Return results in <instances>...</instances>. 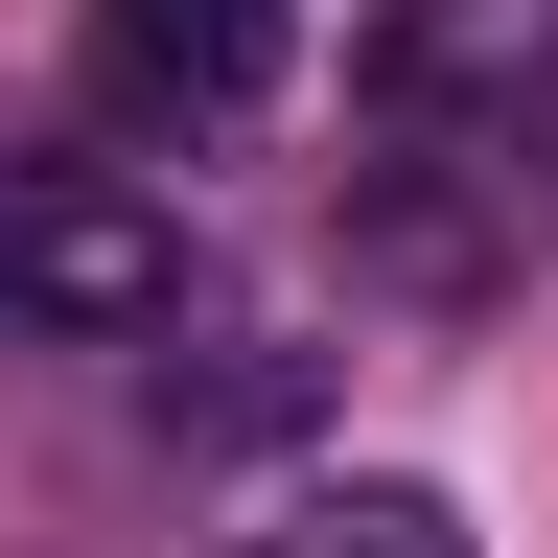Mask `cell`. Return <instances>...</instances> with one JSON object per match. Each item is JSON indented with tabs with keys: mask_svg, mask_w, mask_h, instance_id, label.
<instances>
[{
	"mask_svg": "<svg viewBox=\"0 0 558 558\" xmlns=\"http://www.w3.org/2000/svg\"><path fill=\"white\" fill-rule=\"evenodd\" d=\"M163 303H186L163 186H117V163H0V326L117 349V326H163Z\"/></svg>",
	"mask_w": 558,
	"mask_h": 558,
	"instance_id": "cell-1",
	"label": "cell"
},
{
	"mask_svg": "<svg viewBox=\"0 0 558 558\" xmlns=\"http://www.w3.org/2000/svg\"><path fill=\"white\" fill-rule=\"evenodd\" d=\"M70 47H94V94L140 140H233L303 70V0H70Z\"/></svg>",
	"mask_w": 558,
	"mask_h": 558,
	"instance_id": "cell-2",
	"label": "cell"
},
{
	"mask_svg": "<svg viewBox=\"0 0 558 558\" xmlns=\"http://www.w3.org/2000/svg\"><path fill=\"white\" fill-rule=\"evenodd\" d=\"M373 94L396 117H465V163L535 186L558 163V0H396V24H373Z\"/></svg>",
	"mask_w": 558,
	"mask_h": 558,
	"instance_id": "cell-3",
	"label": "cell"
},
{
	"mask_svg": "<svg viewBox=\"0 0 558 558\" xmlns=\"http://www.w3.org/2000/svg\"><path fill=\"white\" fill-rule=\"evenodd\" d=\"M256 558H488L442 488H396V465H349V488H279V535Z\"/></svg>",
	"mask_w": 558,
	"mask_h": 558,
	"instance_id": "cell-4",
	"label": "cell"
}]
</instances>
